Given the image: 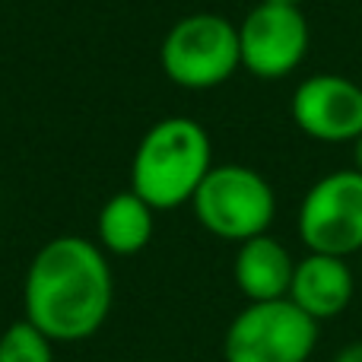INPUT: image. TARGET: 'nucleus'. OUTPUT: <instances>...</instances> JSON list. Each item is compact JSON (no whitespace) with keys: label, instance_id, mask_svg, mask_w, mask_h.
Wrapping results in <instances>:
<instances>
[{"label":"nucleus","instance_id":"7","mask_svg":"<svg viewBox=\"0 0 362 362\" xmlns=\"http://www.w3.org/2000/svg\"><path fill=\"white\" fill-rule=\"evenodd\" d=\"M312 29L299 6L257 4L238 23L242 67L257 80H283L308 54Z\"/></svg>","mask_w":362,"mask_h":362},{"label":"nucleus","instance_id":"13","mask_svg":"<svg viewBox=\"0 0 362 362\" xmlns=\"http://www.w3.org/2000/svg\"><path fill=\"white\" fill-rule=\"evenodd\" d=\"M334 362H362V340H356V344H346L344 350L334 356Z\"/></svg>","mask_w":362,"mask_h":362},{"label":"nucleus","instance_id":"5","mask_svg":"<svg viewBox=\"0 0 362 362\" xmlns=\"http://www.w3.org/2000/svg\"><path fill=\"white\" fill-rule=\"evenodd\" d=\"M318 346V321L296 302H248L223 337L226 362H308Z\"/></svg>","mask_w":362,"mask_h":362},{"label":"nucleus","instance_id":"2","mask_svg":"<svg viewBox=\"0 0 362 362\" xmlns=\"http://www.w3.org/2000/svg\"><path fill=\"white\" fill-rule=\"evenodd\" d=\"M213 169V144L200 121L172 115L140 137L131 159V191L156 213L191 204L194 191Z\"/></svg>","mask_w":362,"mask_h":362},{"label":"nucleus","instance_id":"12","mask_svg":"<svg viewBox=\"0 0 362 362\" xmlns=\"http://www.w3.org/2000/svg\"><path fill=\"white\" fill-rule=\"evenodd\" d=\"M0 362H54V340L19 318L0 334Z\"/></svg>","mask_w":362,"mask_h":362},{"label":"nucleus","instance_id":"11","mask_svg":"<svg viewBox=\"0 0 362 362\" xmlns=\"http://www.w3.org/2000/svg\"><path fill=\"white\" fill-rule=\"evenodd\" d=\"M156 229V210L137 191H118L102 204L95 216V242L105 255L131 257L150 245Z\"/></svg>","mask_w":362,"mask_h":362},{"label":"nucleus","instance_id":"1","mask_svg":"<svg viewBox=\"0 0 362 362\" xmlns=\"http://www.w3.org/2000/svg\"><path fill=\"white\" fill-rule=\"evenodd\" d=\"M115 274L99 242L57 235L29 261L23 280V318L54 344H80L112 315Z\"/></svg>","mask_w":362,"mask_h":362},{"label":"nucleus","instance_id":"14","mask_svg":"<svg viewBox=\"0 0 362 362\" xmlns=\"http://www.w3.org/2000/svg\"><path fill=\"white\" fill-rule=\"evenodd\" d=\"M353 169L362 172V134L353 140Z\"/></svg>","mask_w":362,"mask_h":362},{"label":"nucleus","instance_id":"15","mask_svg":"<svg viewBox=\"0 0 362 362\" xmlns=\"http://www.w3.org/2000/svg\"><path fill=\"white\" fill-rule=\"evenodd\" d=\"M257 4H283V6H299L302 0H257Z\"/></svg>","mask_w":362,"mask_h":362},{"label":"nucleus","instance_id":"3","mask_svg":"<svg viewBox=\"0 0 362 362\" xmlns=\"http://www.w3.org/2000/svg\"><path fill=\"white\" fill-rule=\"evenodd\" d=\"M194 216L223 242H248L264 235L276 216V194L270 181L251 165H213L191 197Z\"/></svg>","mask_w":362,"mask_h":362},{"label":"nucleus","instance_id":"16","mask_svg":"<svg viewBox=\"0 0 362 362\" xmlns=\"http://www.w3.org/2000/svg\"><path fill=\"white\" fill-rule=\"evenodd\" d=\"M359 264H362V251H359Z\"/></svg>","mask_w":362,"mask_h":362},{"label":"nucleus","instance_id":"9","mask_svg":"<svg viewBox=\"0 0 362 362\" xmlns=\"http://www.w3.org/2000/svg\"><path fill=\"white\" fill-rule=\"evenodd\" d=\"M353 289H356V280H353L346 257L308 251L302 261H296L289 302H296L308 318L321 325L346 312V305L353 302Z\"/></svg>","mask_w":362,"mask_h":362},{"label":"nucleus","instance_id":"6","mask_svg":"<svg viewBox=\"0 0 362 362\" xmlns=\"http://www.w3.org/2000/svg\"><path fill=\"white\" fill-rule=\"evenodd\" d=\"M299 238L308 251L350 257L362 251V172L337 169L318 178L299 204Z\"/></svg>","mask_w":362,"mask_h":362},{"label":"nucleus","instance_id":"10","mask_svg":"<svg viewBox=\"0 0 362 362\" xmlns=\"http://www.w3.org/2000/svg\"><path fill=\"white\" fill-rule=\"evenodd\" d=\"M293 274H296V257L289 255L286 245H283L280 238H274L270 232L255 235L238 245L235 264H232V276H235L238 293L248 302L289 299Z\"/></svg>","mask_w":362,"mask_h":362},{"label":"nucleus","instance_id":"8","mask_svg":"<svg viewBox=\"0 0 362 362\" xmlns=\"http://www.w3.org/2000/svg\"><path fill=\"white\" fill-rule=\"evenodd\" d=\"M289 112L305 137L353 144L362 134V86L340 74H315L296 86Z\"/></svg>","mask_w":362,"mask_h":362},{"label":"nucleus","instance_id":"4","mask_svg":"<svg viewBox=\"0 0 362 362\" xmlns=\"http://www.w3.org/2000/svg\"><path fill=\"white\" fill-rule=\"evenodd\" d=\"M163 74L181 89H216L242 67L238 25L219 13H191L165 32L159 45Z\"/></svg>","mask_w":362,"mask_h":362}]
</instances>
